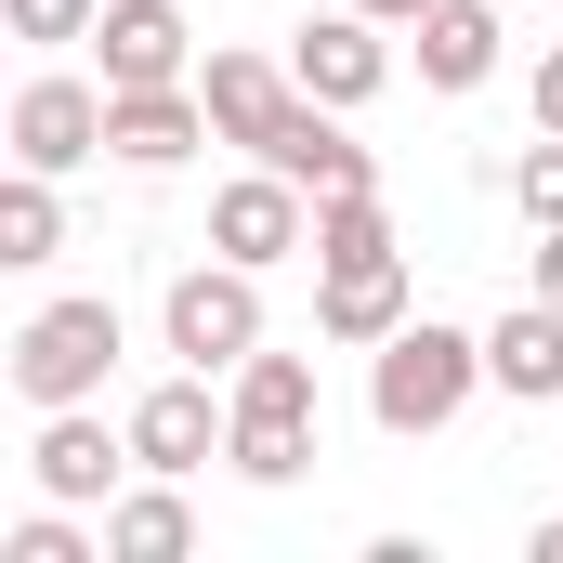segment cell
Returning a JSON list of instances; mask_svg holds the SVG:
<instances>
[{"instance_id":"cell-24","label":"cell","mask_w":563,"mask_h":563,"mask_svg":"<svg viewBox=\"0 0 563 563\" xmlns=\"http://www.w3.org/2000/svg\"><path fill=\"white\" fill-rule=\"evenodd\" d=\"M354 13H380V26H420V13H432V0H354Z\"/></svg>"},{"instance_id":"cell-25","label":"cell","mask_w":563,"mask_h":563,"mask_svg":"<svg viewBox=\"0 0 563 563\" xmlns=\"http://www.w3.org/2000/svg\"><path fill=\"white\" fill-rule=\"evenodd\" d=\"M538 563H563V511H551V525H538Z\"/></svg>"},{"instance_id":"cell-18","label":"cell","mask_w":563,"mask_h":563,"mask_svg":"<svg viewBox=\"0 0 563 563\" xmlns=\"http://www.w3.org/2000/svg\"><path fill=\"white\" fill-rule=\"evenodd\" d=\"M53 250H66L53 170H13V184H0V263H53Z\"/></svg>"},{"instance_id":"cell-1","label":"cell","mask_w":563,"mask_h":563,"mask_svg":"<svg viewBox=\"0 0 563 563\" xmlns=\"http://www.w3.org/2000/svg\"><path fill=\"white\" fill-rule=\"evenodd\" d=\"M472 380H485V341L407 314V328L380 341V367H367V420L380 432H445L459 407H472Z\"/></svg>"},{"instance_id":"cell-3","label":"cell","mask_w":563,"mask_h":563,"mask_svg":"<svg viewBox=\"0 0 563 563\" xmlns=\"http://www.w3.org/2000/svg\"><path fill=\"white\" fill-rule=\"evenodd\" d=\"M119 367V301H40L13 328V394L26 407H92Z\"/></svg>"},{"instance_id":"cell-10","label":"cell","mask_w":563,"mask_h":563,"mask_svg":"<svg viewBox=\"0 0 563 563\" xmlns=\"http://www.w3.org/2000/svg\"><path fill=\"white\" fill-rule=\"evenodd\" d=\"M197 144H210V92H197V79L106 92V157H132V170H170V157H197Z\"/></svg>"},{"instance_id":"cell-9","label":"cell","mask_w":563,"mask_h":563,"mask_svg":"<svg viewBox=\"0 0 563 563\" xmlns=\"http://www.w3.org/2000/svg\"><path fill=\"white\" fill-rule=\"evenodd\" d=\"M288 79H301L314 106H367V92L394 79V53H380V13H314V26L288 40Z\"/></svg>"},{"instance_id":"cell-22","label":"cell","mask_w":563,"mask_h":563,"mask_svg":"<svg viewBox=\"0 0 563 563\" xmlns=\"http://www.w3.org/2000/svg\"><path fill=\"white\" fill-rule=\"evenodd\" d=\"M525 106H538V132H563V40L538 53V92H525Z\"/></svg>"},{"instance_id":"cell-6","label":"cell","mask_w":563,"mask_h":563,"mask_svg":"<svg viewBox=\"0 0 563 563\" xmlns=\"http://www.w3.org/2000/svg\"><path fill=\"white\" fill-rule=\"evenodd\" d=\"M26 472H40V498H53V511H92V498H119V472H144V459H132V432H106L92 407H40Z\"/></svg>"},{"instance_id":"cell-11","label":"cell","mask_w":563,"mask_h":563,"mask_svg":"<svg viewBox=\"0 0 563 563\" xmlns=\"http://www.w3.org/2000/svg\"><path fill=\"white\" fill-rule=\"evenodd\" d=\"M197 92H210V132L250 144V157H263V144L288 132V106H301V79L263 66V53H210V66H197Z\"/></svg>"},{"instance_id":"cell-20","label":"cell","mask_w":563,"mask_h":563,"mask_svg":"<svg viewBox=\"0 0 563 563\" xmlns=\"http://www.w3.org/2000/svg\"><path fill=\"white\" fill-rule=\"evenodd\" d=\"M0 26H13V40H92L106 0H0Z\"/></svg>"},{"instance_id":"cell-23","label":"cell","mask_w":563,"mask_h":563,"mask_svg":"<svg viewBox=\"0 0 563 563\" xmlns=\"http://www.w3.org/2000/svg\"><path fill=\"white\" fill-rule=\"evenodd\" d=\"M538 301H563V223L538 236Z\"/></svg>"},{"instance_id":"cell-16","label":"cell","mask_w":563,"mask_h":563,"mask_svg":"<svg viewBox=\"0 0 563 563\" xmlns=\"http://www.w3.org/2000/svg\"><path fill=\"white\" fill-rule=\"evenodd\" d=\"M420 79L432 92H485L498 79V0H432L420 13Z\"/></svg>"},{"instance_id":"cell-12","label":"cell","mask_w":563,"mask_h":563,"mask_svg":"<svg viewBox=\"0 0 563 563\" xmlns=\"http://www.w3.org/2000/svg\"><path fill=\"white\" fill-rule=\"evenodd\" d=\"M223 432H236V420H210V367H197V380H157V394L132 407V459L184 485V472H210V445H223Z\"/></svg>"},{"instance_id":"cell-2","label":"cell","mask_w":563,"mask_h":563,"mask_svg":"<svg viewBox=\"0 0 563 563\" xmlns=\"http://www.w3.org/2000/svg\"><path fill=\"white\" fill-rule=\"evenodd\" d=\"M223 459H236L250 485H301V472H314V367H301V354H250V367H236V432H223Z\"/></svg>"},{"instance_id":"cell-14","label":"cell","mask_w":563,"mask_h":563,"mask_svg":"<svg viewBox=\"0 0 563 563\" xmlns=\"http://www.w3.org/2000/svg\"><path fill=\"white\" fill-rule=\"evenodd\" d=\"M314 328L380 354V341L407 328V250H380V263H328V288H314Z\"/></svg>"},{"instance_id":"cell-4","label":"cell","mask_w":563,"mask_h":563,"mask_svg":"<svg viewBox=\"0 0 563 563\" xmlns=\"http://www.w3.org/2000/svg\"><path fill=\"white\" fill-rule=\"evenodd\" d=\"M157 328H170L184 367H250L263 354V276L250 263H197V276H170Z\"/></svg>"},{"instance_id":"cell-13","label":"cell","mask_w":563,"mask_h":563,"mask_svg":"<svg viewBox=\"0 0 563 563\" xmlns=\"http://www.w3.org/2000/svg\"><path fill=\"white\" fill-rule=\"evenodd\" d=\"M263 170H288L301 197H354V184H380V170H367V144L341 132V106H314V92L288 106V132L263 144Z\"/></svg>"},{"instance_id":"cell-21","label":"cell","mask_w":563,"mask_h":563,"mask_svg":"<svg viewBox=\"0 0 563 563\" xmlns=\"http://www.w3.org/2000/svg\"><path fill=\"white\" fill-rule=\"evenodd\" d=\"M511 197H525V223H538V236L563 223V132H551V144H525V170H511Z\"/></svg>"},{"instance_id":"cell-15","label":"cell","mask_w":563,"mask_h":563,"mask_svg":"<svg viewBox=\"0 0 563 563\" xmlns=\"http://www.w3.org/2000/svg\"><path fill=\"white\" fill-rule=\"evenodd\" d=\"M485 380H498L511 407H551L563 394V301H511V314L485 328Z\"/></svg>"},{"instance_id":"cell-19","label":"cell","mask_w":563,"mask_h":563,"mask_svg":"<svg viewBox=\"0 0 563 563\" xmlns=\"http://www.w3.org/2000/svg\"><path fill=\"white\" fill-rule=\"evenodd\" d=\"M394 250V210H380V184H354V197H314V263H380Z\"/></svg>"},{"instance_id":"cell-17","label":"cell","mask_w":563,"mask_h":563,"mask_svg":"<svg viewBox=\"0 0 563 563\" xmlns=\"http://www.w3.org/2000/svg\"><path fill=\"white\" fill-rule=\"evenodd\" d=\"M106 551H119V563H184V551H197V511L170 498V472L132 485V498H106Z\"/></svg>"},{"instance_id":"cell-7","label":"cell","mask_w":563,"mask_h":563,"mask_svg":"<svg viewBox=\"0 0 563 563\" xmlns=\"http://www.w3.org/2000/svg\"><path fill=\"white\" fill-rule=\"evenodd\" d=\"M92 157H106V92H92V79H26V92H13V170H53V184H66V170H92Z\"/></svg>"},{"instance_id":"cell-5","label":"cell","mask_w":563,"mask_h":563,"mask_svg":"<svg viewBox=\"0 0 563 563\" xmlns=\"http://www.w3.org/2000/svg\"><path fill=\"white\" fill-rule=\"evenodd\" d=\"M210 250L263 276V263H288V250H314V197H301L288 170H263V157H250V170L210 197Z\"/></svg>"},{"instance_id":"cell-8","label":"cell","mask_w":563,"mask_h":563,"mask_svg":"<svg viewBox=\"0 0 563 563\" xmlns=\"http://www.w3.org/2000/svg\"><path fill=\"white\" fill-rule=\"evenodd\" d=\"M92 53H106V92H157V79H197V26H184L170 0H106Z\"/></svg>"}]
</instances>
